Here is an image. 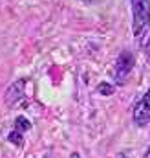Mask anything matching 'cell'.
Instances as JSON below:
<instances>
[{
  "label": "cell",
  "mask_w": 150,
  "mask_h": 158,
  "mask_svg": "<svg viewBox=\"0 0 150 158\" xmlns=\"http://www.w3.org/2000/svg\"><path fill=\"white\" fill-rule=\"evenodd\" d=\"M150 28V0H132V30L137 40H145Z\"/></svg>",
  "instance_id": "obj_1"
},
{
  "label": "cell",
  "mask_w": 150,
  "mask_h": 158,
  "mask_svg": "<svg viewBox=\"0 0 150 158\" xmlns=\"http://www.w3.org/2000/svg\"><path fill=\"white\" fill-rule=\"evenodd\" d=\"M134 55L130 53V52H123L119 57H117V63H115V66H113V81H115V85H124L128 77H130V74H132V70H134Z\"/></svg>",
  "instance_id": "obj_2"
},
{
  "label": "cell",
  "mask_w": 150,
  "mask_h": 158,
  "mask_svg": "<svg viewBox=\"0 0 150 158\" xmlns=\"http://www.w3.org/2000/svg\"><path fill=\"white\" fill-rule=\"evenodd\" d=\"M132 119L137 127H147L150 123V86L145 92V96L137 101V105L134 107Z\"/></svg>",
  "instance_id": "obj_3"
},
{
  "label": "cell",
  "mask_w": 150,
  "mask_h": 158,
  "mask_svg": "<svg viewBox=\"0 0 150 158\" xmlns=\"http://www.w3.org/2000/svg\"><path fill=\"white\" fill-rule=\"evenodd\" d=\"M24 86H26V79H18L13 85H9V88L6 92V103H7V107H15L24 98Z\"/></svg>",
  "instance_id": "obj_4"
},
{
  "label": "cell",
  "mask_w": 150,
  "mask_h": 158,
  "mask_svg": "<svg viewBox=\"0 0 150 158\" xmlns=\"http://www.w3.org/2000/svg\"><path fill=\"white\" fill-rule=\"evenodd\" d=\"M7 140H9L13 145H17V147H22V145H24V132L11 131V132H9V136H7Z\"/></svg>",
  "instance_id": "obj_5"
},
{
  "label": "cell",
  "mask_w": 150,
  "mask_h": 158,
  "mask_svg": "<svg viewBox=\"0 0 150 158\" xmlns=\"http://www.w3.org/2000/svg\"><path fill=\"white\" fill-rule=\"evenodd\" d=\"M30 129H31V123L24 118V116H18V118H17V121H15V131L26 132V131H30Z\"/></svg>",
  "instance_id": "obj_6"
},
{
  "label": "cell",
  "mask_w": 150,
  "mask_h": 158,
  "mask_svg": "<svg viewBox=\"0 0 150 158\" xmlns=\"http://www.w3.org/2000/svg\"><path fill=\"white\" fill-rule=\"evenodd\" d=\"M97 90H99L101 96H112L115 92V85H112V83H99Z\"/></svg>",
  "instance_id": "obj_7"
},
{
  "label": "cell",
  "mask_w": 150,
  "mask_h": 158,
  "mask_svg": "<svg viewBox=\"0 0 150 158\" xmlns=\"http://www.w3.org/2000/svg\"><path fill=\"white\" fill-rule=\"evenodd\" d=\"M143 158H150V145L147 147V151H145V155H143Z\"/></svg>",
  "instance_id": "obj_8"
},
{
  "label": "cell",
  "mask_w": 150,
  "mask_h": 158,
  "mask_svg": "<svg viewBox=\"0 0 150 158\" xmlns=\"http://www.w3.org/2000/svg\"><path fill=\"white\" fill-rule=\"evenodd\" d=\"M147 55L150 57V37H148V42H147Z\"/></svg>",
  "instance_id": "obj_9"
},
{
  "label": "cell",
  "mask_w": 150,
  "mask_h": 158,
  "mask_svg": "<svg viewBox=\"0 0 150 158\" xmlns=\"http://www.w3.org/2000/svg\"><path fill=\"white\" fill-rule=\"evenodd\" d=\"M70 158H81V155H79V153H72V155H70Z\"/></svg>",
  "instance_id": "obj_10"
},
{
  "label": "cell",
  "mask_w": 150,
  "mask_h": 158,
  "mask_svg": "<svg viewBox=\"0 0 150 158\" xmlns=\"http://www.w3.org/2000/svg\"><path fill=\"white\" fill-rule=\"evenodd\" d=\"M121 158H126V156H124V155H121Z\"/></svg>",
  "instance_id": "obj_11"
},
{
  "label": "cell",
  "mask_w": 150,
  "mask_h": 158,
  "mask_svg": "<svg viewBox=\"0 0 150 158\" xmlns=\"http://www.w3.org/2000/svg\"><path fill=\"white\" fill-rule=\"evenodd\" d=\"M82 2H88V0H82Z\"/></svg>",
  "instance_id": "obj_12"
}]
</instances>
